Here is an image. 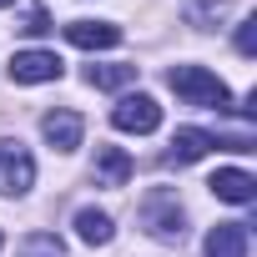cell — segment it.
<instances>
[{"label": "cell", "instance_id": "1", "mask_svg": "<svg viewBox=\"0 0 257 257\" xmlns=\"http://www.w3.org/2000/svg\"><path fill=\"white\" fill-rule=\"evenodd\" d=\"M167 86L182 96V101H192V106H212V111H232V91L207 71V66H172L167 71Z\"/></svg>", "mask_w": 257, "mask_h": 257}, {"label": "cell", "instance_id": "2", "mask_svg": "<svg viewBox=\"0 0 257 257\" xmlns=\"http://www.w3.org/2000/svg\"><path fill=\"white\" fill-rule=\"evenodd\" d=\"M111 126L116 132H132V137H152L162 126V106L152 96H121L111 106Z\"/></svg>", "mask_w": 257, "mask_h": 257}, {"label": "cell", "instance_id": "3", "mask_svg": "<svg viewBox=\"0 0 257 257\" xmlns=\"http://www.w3.org/2000/svg\"><path fill=\"white\" fill-rule=\"evenodd\" d=\"M36 187V162L21 142H6L0 147V197H26Z\"/></svg>", "mask_w": 257, "mask_h": 257}, {"label": "cell", "instance_id": "4", "mask_svg": "<svg viewBox=\"0 0 257 257\" xmlns=\"http://www.w3.org/2000/svg\"><path fill=\"white\" fill-rule=\"evenodd\" d=\"M142 222L152 227V237H167V242H172V237H182V222H187V217H182V207H177L172 192H152V197L142 202Z\"/></svg>", "mask_w": 257, "mask_h": 257}, {"label": "cell", "instance_id": "5", "mask_svg": "<svg viewBox=\"0 0 257 257\" xmlns=\"http://www.w3.org/2000/svg\"><path fill=\"white\" fill-rule=\"evenodd\" d=\"M11 76L26 81V86L61 81V56H56V51H16V56H11Z\"/></svg>", "mask_w": 257, "mask_h": 257}, {"label": "cell", "instance_id": "6", "mask_svg": "<svg viewBox=\"0 0 257 257\" xmlns=\"http://www.w3.org/2000/svg\"><path fill=\"white\" fill-rule=\"evenodd\" d=\"M41 132H46V142H51L56 152H76L81 137H86V121H81L76 111H46V116H41Z\"/></svg>", "mask_w": 257, "mask_h": 257}, {"label": "cell", "instance_id": "7", "mask_svg": "<svg viewBox=\"0 0 257 257\" xmlns=\"http://www.w3.org/2000/svg\"><path fill=\"white\" fill-rule=\"evenodd\" d=\"M66 41L81 46V51H106V46L121 41V26H111V21H71L66 26Z\"/></svg>", "mask_w": 257, "mask_h": 257}, {"label": "cell", "instance_id": "8", "mask_svg": "<svg viewBox=\"0 0 257 257\" xmlns=\"http://www.w3.org/2000/svg\"><path fill=\"white\" fill-rule=\"evenodd\" d=\"M96 187H126L132 182V157L121 147H96V167H91Z\"/></svg>", "mask_w": 257, "mask_h": 257}, {"label": "cell", "instance_id": "9", "mask_svg": "<svg viewBox=\"0 0 257 257\" xmlns=\"http://www.w3.org/2000/svg\"><path fill=\"white\" fill-rule=\"evenodd\" d=\"M207 257H247V222H217L207 232Z\"/></svg>", "mask_w": 257, "mask_h": 257}, {"label": "cell", "instance_id": "10", "mask_svg": "<svg viewBox=\"0 0 257 257\" xmlns=\"http://www.w3.org/2000/svg\"><path fill=\"white\" fill-rule=\"evenodd\" d=\"M212 147H217V137H212V132H197V126H182V132L172 137V152H167V157H172L177 167H187V162H202V157H207Z\"/></svg>", "mask_w": 257, "mask_h": 257}, {"label": "cell", "instance_id": "11", "mask_svg": "<svg viewBox=\"0 0 257 257\" xmlns=\"http://www.w3.org/2000/svg\"><path fill=\"white\" fill-rule=\"evenodd\" d=\"M207 187H212L222 202H237V207H247V202L257 197V182H252L247 172H237V167H222V172H217Z\"/></svg>", "mask_w": 257, "mask_h": 257}, {"label": "cell", "instance_id": "12", "mask_svg": "<svg viewBox=\"0 0 257 257\" xmlns=\"http://www.w3.org/2000/svg\"><path fill=\"white\" fill-rule=\"evenodd\" d=\"M76 232H81V242H91V247H106V242L116 237L111 217L96 212V207H81V212H76Z\"/></svg>", "mask_w": 257, "mask_h": 257}, {"label": "cell", "instance_id": "13", "mask_svg": "<svg viewBox=\"0 0 257 257\" xmlns=\"http://www.w3.org/2000/svg\"><path fill=\"white\" fill-rule=\"evenodd\" d=\"M137 81V66H86V86L96 91H121Z\"/></svg>", "mask_w": 257, "mask_h": 257}, {"label": "cell", "instance_id": "14", "mask_svg": "<svg viewBox=\"0 0 257 257\" xmlns=\"http://www.w3.org/2000/svg\"><path fill=\"white\" fill-rule=\"evenodd\" d=\"M16 257H66V242H61L56 232H31Z\"/></svg>", "mask_w": 257, "mask_h": 257}, {"label": "cell", "instance_id": "15", "mask_svg": "<svg viewBox=\"0 0 257 257\" xmlns=\"http://www.w3.org/2000/svg\"><path fill=\"white\" fill-rule=\"evenodd\" d=\"M237 51H242V56H257V16H247V21L237 26Z\"/></svg>", "mask_w": 257, "mask_h": 257}, {"label": "cell", "instance_id": "16", "mask_svg": "<svg viewBox=\"0 0 257 257\" xmlns=\"http://www.w3.org/2000/svg\"><path fill=\"white\" fill-rule=\"evenodd\" d=\"M21 31H31V36H41V31H51V21H46V11L36 6V11L26 16V26H21Z\"/></svg>", "mask_w": 257, "mask_h": 257}, {"label": "cell", "instance_id": "17", "mask_svg": "<svg viewBox=\"0 0 257 257\" xmlns=\"http://www.w3.org/2000/svg\"><path fill=\"white\" fill-rule=\"evenodd\" d=\"M0 6H16V0H0Z\"/></svg>", "mask_w": 257, "mask_h": 257}]
</instances>
